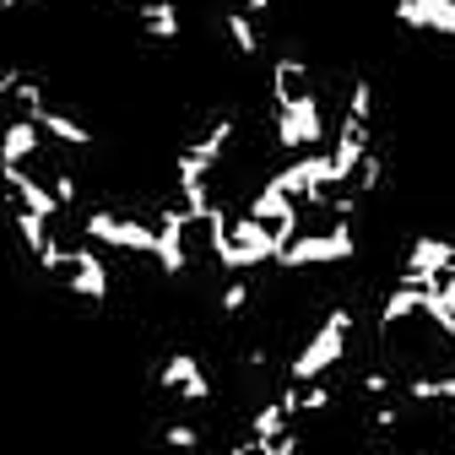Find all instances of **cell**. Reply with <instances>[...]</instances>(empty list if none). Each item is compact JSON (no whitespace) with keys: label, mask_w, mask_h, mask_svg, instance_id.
<instances>
[{"label":"cell","mask_w":455,"mask_h":455,"mask_svg":"<svg viewBox=\"0 0 455 455\" xmlns=\"http://www.w3.org/2000/svg\"><path fill=\"white\" fill-rule=\"evenodd\" d=\"M455 266V239H434V234H423V239H412V250H407V260H402V276L395 282H423L428 276H439V271H450Z\"/></svg>","instance_id":"7"},{"label":"cell","mask_w":455,"mask_h":455,"mask_svg":"<svg viewBox=\"0 0 455 455\" xmlns=\"http://www.w3.org/2000/svg\"><path fill=\"white\" fill-rule=\"evenodd\" d=\"M38 152H44V136H38V125L28 120V114L0 131V168H28Z\"/></svg>","instance_id":"10"},{"label":"cell","mask_w":455,"mask_h":455,"mask_svg":"<svg viewBox=\"0 0 455 455\" xmlns=\"http://www.w3.org/2000/svg\"><path fill=\"white\" fill-rule=\"evenodd\" d=\"M28 120L38 125V136L44 141H54V147H92V131L76 120V114H66V108H54V103H44V108H33Z\"/></svg>","instance_id":"9"},{"label":"cell","mask_w":455,"mask_h":455,"mask_svg":"<svg viewBox=\"0 0 455 455\" xmlns=\"http://www.w3.org/2000/svg\"><path fill=\"white\" fill-rule=\"evenodd\" d=\"M309 92H315L309 66H304V60H293V54H282V60L271 66V103L282 108V103H299V98H309Z\"/></svg>","instance_id":"11"},{"label":"cell","mask_w":455,"mask_h":455,"mask_svg":"<svg viewBox=\"0 0 455 455\" xmlns=\"http://www.w3.org/2000/svg\"><path fill=\"white\" fill-rule=\"evenodd\" d=\"M22 6V0H0V12H17Z\"/></svg>","instance_id":"18"},{"label":"cell","mask_w":455,"mask_h":455,"mask_svg":"<svg viewBox=\"0 0 455 455\" xmlns=\"http://www.w3.org/2000/svg\"><path fill=\"white\" fill-rule=\"evenodd\" d=\"M358 255V239H353V222H325V228H299V234L276 250L271 266H336V260H353Z\"/></svg>","instance_id":"2"},{"label":"cell","mask_w":455,"mask_h":455,"mask_svg":"<svg viewBox=\"0 0 455 455\" xmlns=\"http://www.w3.org/2000/svg\"><path fill=\"white\" fill-rule=\"evenodd\" d=\"M222 33H228V44H234L244 60H255V54L266 49V33H260V22L255 17H244V12H228L222 17Z\"/></svg>","instance_id":"13"},{"label":"cell","mask_w":455,"mask_h":455,"mask_svg":"<svg viewBox=\"0 0 455 455\" xmlns=\"http://www.w3.org/2000/svg\"><path fill=\"white\" fill-rule=\"evenodd\" d=\"M239 12H244V17H255V22H260V17H266V12H271V0H244V6H239Z\"/></svg>","instance_id":"17"},{"label":"cell","mask_w":455,"mask_h":455,"mask_svg":"<svg viewBox=\"0 0 455 455\" xmlns=\"http://www.w3.org/2000/svg\"><path fill=\"white\" fill-rule=\"evenodd\" d=\"M163 444L180 450V455H196L201 450V428L196 423H163Z\"/></svg>","instance_id":"15"},{"label":"cell","mask_w":455,"mask_h":455,"mask_svg":"<svg viewBox=\"0 0 455 455\" xmlns=\"http://www.w3.org/2000/svg\"><path fill=\"white\" fill-rule=\"evenodd\" d=\"M276 147L282 152H315L325 147V114H320V98H299V103H282L276 108Z\"/></svg>","instance_id":"5"},{"label":"cell","mask_w":455,"mask_h":455,"mask_svg":"<svg viewBox=\"0 0 455 455\" xmlns=\"http://www.w3.org/2000/svg\"><path fill=\"white\" fill-rule=\"evenodd\" d=\"M136 22H141V33H147L152 44H174V38L185 33L174 0H141V6H136Z\"/></svg>","instance_id":"12"},{"label":"cell","mask_w":455,"mask_h":455,"mask_svg":"<svg viewBox=\"0 0 455 455\" xmlns=\"http://www.w3.org/2000/svg\"><path fill=\"white\" fill-rule=\"evenodd\" d=\"M250 304H255L250 276H228V282H222V293H217V315H222V320H239Z\"/></svg>","instance_id":"14"},{"label":"cell","mask_w":455,"mask_h":455,"mask_svg":"<svg viewBox=\"0 0 455 455\" xmlns=\"http://www.w3.org/2000/svg\"><path fill=\"white\" fill-rule=\"evenodd\" d=\"M44 276H54L66 293H76L87 304H108V266L92 244H60L44 260Z\"/></svg>","instance_id":"3"},{"label":"cell","mask_w":455,"mask_h":455,"mask_svg":"<svg viewBox=\"0 0 455 455\" xmlns=\"http://www.w3.org/2000/svg\"><path fill=\"white\" fill-rule=\"evenodd\" d=\"M82 239L92 250H125V255H152L157 250V222L147 217H125V212H87L82 222Z\"/></svg>","instance_id":"4"},{"label":"cell","mask_w":455,"mask_h":455,"mask_svg":"<svg viewBox=\"0 0 455 455\" xmlns=\"http://www.w3.org/2000/svg\"><path fill=\"white\" fill-rule=\"evenodd\" d=\"M358 390L369 395V402H385V395L395 390V374H385V369H369V374L358 379Z\"/></svg>","instance_id":"16"},{"label":"cell","mask_w":455,"mask_h":455,"mask_svg":"<svg viewBox=\"0 0 455 455\" xmlns=\"http://www.w3.org/2000/svg\"><path fill=\"white\" fill-rule=\"evenodd\" d=\"M157 385L174 395V402H190V407L212 402V374L201 369V358H196V353H168V358H163V369H157Z\"/></svg>","instance_id":"6"},{"label":"cell","mask_w":455,"mask_h":455,"mask_svg":"<svg viewBox=\"0 0 455 455\" xmlns=\"http://www.w3.org/2000/svg\"><path fill=\"white\" fill-rule=\"evenodd\" d=\"M347 341H353V309H325V320L315 325V336L299 347V358L288 363V385H315L325 379L341 358H347Z\"/></svg>","instance_id":"1"},{"label":"cell","mask_w":455,"mask_h":455,"mask_svg":"<svg viewBox=\"0 0 455 455\" xmlns=\"http://www.w3.org/2000/svg\"><path fill=\"white\" fill-rule=\"evenodd\" d=\"M390 17L402 22V28H418V33L455 38V0H395Z\"/></svg>","instance_id":"8"}]
</instances>
